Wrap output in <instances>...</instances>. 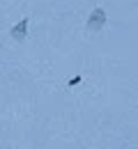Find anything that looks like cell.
Segmentation results:
<instances>
[{
    "label": "cell",
    "mask_w": 138,
    "mask_h": 149,
    "mask_svg": "<svg viewBox=\"0 0 138 149\" xmlns=\"http://www.w3.org/2000/svg\"><path fill=\"white\" fill-rule=\"evenodd\" d=\"M104 25H106V12H104L101 7L92 9V14L88 16V23H85V28H88L90 32H99Z\"/></svg>",
    "instance_id": "obj_1"
},
{
    "label": "cell",
    "mask_w": 138,
    "mask_h": 149,
    "mask_svg": "<svg viewBox=\"0 0 138 149\" xmlns=\"http://www.w3.org/2000/svg\"><path fill=\"white\" fill-rule=\"evenodd\" d=\"M25 32H28V19H23L19 25L12 28V37L16 39V41H23V39H25Z\"/></svg>",
    "instance_id": "obj_2"
},
{
    "label": "cell",
    "mask_w": 138,
    "mask_h": 149,
    "mask_svg": "<svg viewBox=\"0 0 138 149\" xmlns=\"http://www.w3.org/2000/svg\"><path fill=\"white\" fill-rule=\"evenodd\" d=\"M81 83V76H74V78H71V80H69V83H67V85H69V87H71V85H78Z\"/></svg>",
    "instance_id": "obj_3"
}]
</instances>
